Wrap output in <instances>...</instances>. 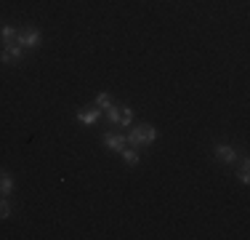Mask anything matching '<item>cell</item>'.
I'll return each mask as SVG.
<instances>
[{
	"label": "cell",
	"mask_w": 250,
	"mask_h": 240,
	"mask_svg": "<svg viewBox=\"0 0 250 240\" xmlns=\"http://www.w3.org/2000/svg\"><path fill=\"white\" fill-rule=\"evenodd\" d=\"M120 155H123V160H125L128 166H139V152H136V147H130V149L125 147Z\"/></svg>",
	"instance_id": "30bf717a"
},
{
	"label": "cell",
	"mask_w": 250,
	"mask_h": 240,
	"mask_svg": "<svg viewBox=\"0 0 250 240\" xmlns=\"http://www.w3.org/2000/svg\"><path fill=\"white\" fill-rule=\"evenodd\" d=\"M21 56H24V48H21L19 43L3 46V51H0V62L3 64H14V62H19Z\"/></svg>",
	"instance_id": "277c9868"
},
{
	"label": "cell",
	"mask_w": 250,
	"mask_h": 240,
	"mask_svg": "<svg viewBox=\"0 0 250 240\" xmlns=\"http://www.w3.org/2000/svg\"><path fill=\"white\" fill-rule=\"evenodd\" d=\"M11 190H14V179H11L8 171H3V168H0V197H5Z\"/></svg>",
	"instance_id": "9c48e42d"
},
{
	"label": "cell",
	"mask_w": 250,
	"mask_h": 240,
	"mask_svg": "<svg viewBox=\"0 0 250 240\" xmlns=\"http://www.w3.org/2000/svg\"><path fill=\"white\" fill-rule=\"evenodd\" d=\"M40 40H43V35H40L38 27H27V29H19V46L24 48V51H32V48L40 46Z\"/></svg>",
	"instance_id": "3957f363"
},
{
	"label": "cell",
	"mask_w": 250,
	"mask_h": 240,
	"mask_svg": "<svg viewBox=\"0 0 250 240\" xmlns=\"http://www.w3.org/2000/svg\"><path fill=\"white\" fill-rule=\"evenodd\" d=\"M248 171H250V163H248V160H242V166H240V182H242V184L250 182V173H248Z\"/></svg>",
	"instance_id": "4fadbf2b"
},
{
	"label": "cell",
	"mask_w": 250,
	"mask_h": 240,
	"mask_svg": "<svg viewBox=\"0 0 250 240\" xmlns=\"http://www.w3.org/2000/svg\"><path fill=\"white\" fill-rule=\"evenodd\" d=\"M213 155H216L224 166H231L237 160V149L231 147V144H216V147H213Z\"/></svg>",
	"instance_id": "5b68a950"
},
{
	"label": "cell",
	"mask_w": 250,
	"mask_h": 240,
	"mask_svg": "<svg viewBox=\"0 0 250 240\" xmlns=\"http://www.w3.org/2000/svg\"><path fill=\"white\" fill-rule=\"evenodd\" d=\"M0 43H3V46L19 43V29H16V27H11V24H5V27H0Z\"/></svg>",
	"instance_id": "ba28073f"
},
{
	"label": "cell",
	"mask_w": 250,
	"mask_h": 240,
	"mask_svg": "<svg viewBox=\"0 0 250 240\" xmlns=\"http://www.w3.org/2000/svg\"><path fill=\"white\" fill-rule=\"evenodd\" d=\"M104 147L112 149V152H123L128 147V142H125L123 134H104Z\"/></svg>",
	"instance_id": "8992f818"
},
{
	"label": "cell",
	"mask_w": 250,
	"mask_h": 240,
	"mask_svg": "<svg viewBox=\"0 0 250 240\" xmlns=\"http://www.w3.org/2000/svg\"><path fill=\"white\" fill-rule=\"evenodd\" d=\"M157 139V128L154 125H133V128L128 131V136H125V142L130 144V147L141 149V147H149V144Z\"/></svg>",
	"instance_id": "6da1fadb"
},
{
	"label": "cell",
	"mask_w": 250,
	"mask_h": 240,
	"mask_svg": "<svg viewBox=\"0 0 250 240\" xmlns=\"http://www.w3.org/2000/svg\"><path fill=\"white\" fill-rule=\"evenodd\" d=\"M106 120L115 123V125L128 128V125L133 123V110H130V107H123V104H112L109 110H106Z\"/></svg>",
	"instance_id": "7a4b0ae2"
},
{
	"label": "cell",
	"mask_w": 250,
	"mask_h": 240,
	"mask_svg": "<svg viewBox=\"0 0 250 240\" xmlns=\"http://www.w3.org/2000/svg\"><path fill=\"white\" fill-rule=\"evenodd\" d=\"M112 104H115V101H112V96H109V94H99V96H96V107H99L101 112H106Z\"/></svg>",
	"instance_id": "8fae6325"
},
{
	"label": "cell",
	"mask_w": 250,
	"mask_h": 240,
	"mask_svg": "<svg viewBox=\"0 0 250 240\" xmlns=\"http://www.w3.org/2000/svg\"><path fill=\"white\" fill-rule=\"evenodd\" d=\"M11 216V203L5 197H0V221H5Z\"/></svg>",
	"instance_id": "7c38bea8"
},
{
	"label": "cell",
	"mask_w": 250,
	"mask_h": 240,
	"mask_svg": "<svg viewBox=\"0 0 250 240\" xmlns=\"http://www.w3.org/2000/svg\"><path fill=\"white\" fill-rule=\"evenodd\" d=\"M99 115H101L99 107H85V110H77V120H80L83 125H93L99 120Z\"/></svg>",
	"instance_id": "52a82bcc"
}]
</instances>
